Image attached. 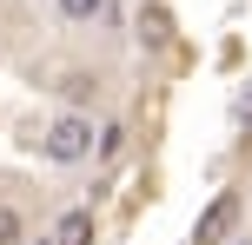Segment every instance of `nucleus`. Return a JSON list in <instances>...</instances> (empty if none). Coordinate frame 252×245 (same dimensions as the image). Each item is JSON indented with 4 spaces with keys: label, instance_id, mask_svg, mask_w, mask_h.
<instances>
[{
    "label": "nucleus",
    "instance_id": "obj_1",
    "mask_svg": "<svg viewBox=\"0 0 252 245\" xmlns=\"http://www.w3.org/2000/svg\"><path fill=\"white\" fill-rule=\"evenodd\" d=\"M93 139H100V133H93L87 113H60L47 133H40V159H47V166H87Z\"/></svg>",
    "mask_w": 252,
    "mask_h": 245
},
{
    "label": "nucleus",
    "instance_id": "obj_2",
    "mask_svg": "<svg viewBox=\"0 0 252 245\" xmlns=\"http://www.w3.org/2000/svg\"><path fill=\"white\" fill-rule=\"evenodd\" d=\"M232 225H239V192L226 186V192H213V199H206V212L192 219V245H226Z\"/></svg>",
    "mask_w": 252,
    "mask_h": 245
},
{
    "label": "nucleus",
    "instance_id": "obj_3",
    "mask_svg": "<svg viewBox=\"0 0 252 245\" xmlns=\"http://www.w3.org/2000/svg\"><path fill=\"white\" fill-rule=\"evenodd\" d=\"M100 239V219H93V206H66L60 225H53V245H93Z\"/></svg>",
    "mask_w": 252,
    "mask_h": 245
},
{
    "label": "nucleus",
    "instance_id": "obj_4",
    "mask_svg": "<svg viewBox=\"0 0 252 245\" xmlns=\"http://www.w3.org/2000/svg\"><path fill=\"white\" fill-rule=\"evenodd\" d=\"M106 7H113V0H53V13H60L66 27H93V20H106Z\"/></svg>",
    "mask_w": 252,
    "mask_h": 245
},
{
    "label": "nucleus",
    "instance_id": "obj_5",
    "mask_svg": "<svg viewBox=\"0 0 252 245\" xmlns=\"http://www.w3.org/2000/svg\"><path fill=\"white\" fill-rule=\"evenodd\" d=\"M93 93H100V80H93V73H66V80H60V100L73 106V113H80V106L93 100Z\"/></svg>",
    "mask_w": 252,
    "mask_h": 245
},
{
    "label": "nucleus",
    "instance_id": "obj_6",
    "mask_svg": "<svg viewBox=\"0 0 252 245\" xmlns=\"http://www.w3.org/2000/svg\"><path fill=\"white\" fill-rule=\"evenodd\" d=\"M139 40H146V47H166V40H173L166 13H139Z\"/></svg>",
    "mask_w": 252,
    "mask_h": 245
},
{
    "label": "nucleus",
    "instance_id": "obj_7",
    "mask_svg": "<svg viewBox=\"0 0 252 245\" xmlns=\"http://www.w3.org/2000/svg\"><path fill=\"white\" fill-rule=\"evenodd\" d=\"M0 245H27V219L13 206H0Z\"/></svg>",
    "mask_w": 252,
    "mask_h": 245
},
{
    "label": "nucleus",
    "instance_id": "obj_8",
    "mask_svg": "<svg viewBox=\"0 0 252 245\" xmlns=\"http://www.w3.org/2000/svg\"><path fill=\"white\" fill-rule=\"evenodd\" d=\"M120 146H126V126L113 119V126H100V139H93V159H113Z\"/></svg>",
    "mask_w": 252,
    "mask_h": 245
},
{
    "label": "nucleus",
    "instance_id": "obj_9",
    "mask_svg": "<svg viewBox=\"0 0 252 245\" xmlns=\"http://www.w3.org/2000/svg\"><path fill=\"white\" fill-rule=\"evenodd\" d=\"M232 113H239V126H252V86L239 93V106H232Z\"/></svg>",
    "mask_w": 252,
    "mask_h": 245
},
{
    "label": "nucleus",
    "instance_id": "obj_10",
    "mask_svg": "<svg viewBox=\"0 0 252 245\" xmlns=\"http://www.w3.org/2000/svg\"><path fill=\"white\" fill-rule=\"evenodd\" d=\"M27 245H53V232H47V239H27Z\"/></svg>",
    "mask_w": 252,
    "mask_h": 245
}]
</instances>
